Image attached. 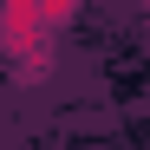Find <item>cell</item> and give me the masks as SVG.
Listing matches in <instances>:
<instances>
[{"instance_id": "obj_1", "label": "cell", "mask_w": 150, "mask_h": 150, "mask_svg": "<svg viewBox=\"0 0 150 150\" xmlns=\"http://www.w3.org/2000/svg\"><path fill=\"white\" fill-rule=\"evenodd\" d=\"M0 52H7L26 79L52 65V26H46L39 0H0Z\"/></svg>"}, {"instance_id": "obj_2", "label": "cell", "mask_w": 150, "mask_h": 150, "mask_svg": "<svg viewBox=\"0 0 150 150\" xmlns=\"http://www.w3.org/2000/svg\"><path fill=\"white\" fill-rule=\"evenodd\" d=\"M39 13H46V26H65V20L79 13V0H39Z\"/></svg>"}]
</instances>
